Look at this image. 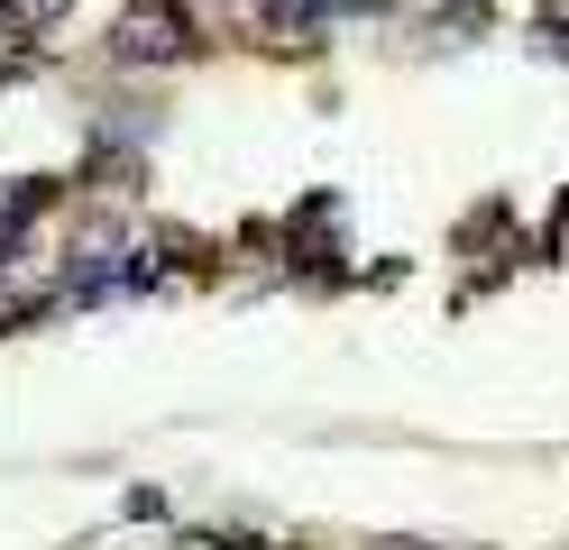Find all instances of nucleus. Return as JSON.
Instances as JSON below:
<instances>
[{
  "instance_id": "f257e3e1",
  "label": "nucleus",
  "mask_w": 569,
  "mask_h": 550,
  "mask_svg": "<svg viewBox=\"0 0 569 550\" xmlns=\"http://www.w3.org/2000/svg\"><path fill=\"white\" fill-rule=\"evenodd\" d=\"M174 47H184V19H174V10H138L129 28H120V56H174Z\"/></svg>"
},
{
  "instance_id": "f03ea898",
  "label": "nucleus",
  "mask_w": 569,
  "mask_h": 550,
  "mask_svg": "<svg viewBox=\"0 0 569 550\" xmlns=\"http://www.w3.org/2000/svg\"><path fill=\"white\" fill-rule=\"evenodd\" d=\"M56 10H64V0H0V28H10V37H38Z\"/></svg>"
},
{
  "instance_id": "7ed1b4c3",
  "label": "nucleus",
  "mask_w": 569,
  "mask_h": 550,
  "mask_svg": "<svg viewBox=\"0 0 569 550\" xmlns=\"http://www.w3.org/2000/svg\"><path fill=\"white\" fill-rule=\"evenodd\" d=\"M331 10H340V0H267V19H276V28H322Z\"/></svg>"
}]
</instances>
